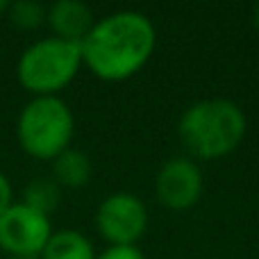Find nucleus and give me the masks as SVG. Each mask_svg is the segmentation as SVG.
Returning a JSON list of instances; mask_svg holds the SVG:
<instances>
[{
  "mask_svg": "<svg viewBox=\"0 0 259 259\" xmlns=\"http://www.w3.org/2000/svg\"><path fill=\"white\" fill-rule=\"evenodd\" d=\"M9 21L21 30H34L46 21V9L39 3L32 0H18V3H9Z\"/></svg>",
  "mask_w": 259,
  "mask_h": 259,
  "instance_id": "obj_12",
  "label": "nucleus"
},
{
  "mask_svg": "<svg viewBox=\"0 0 259 259\" xmlns=\"http://www.w3.org/2000/svg\"><path fill=\"white\" fill-rule=\"evenodd\" d=\"M0 259H3V257H0Z\"/></svg>",
  "mask_w": 259,
  "mask_h": 259,
  "instance_id": "obj_18",
  "label": "nucleus"
},
{
  "mask_svg": "<svg viewBox=\"0 0 259 259\" xmlns=\"http://www.w3.org/2000/svg\"><path fill=\"white\" fill-rule=\"evenodd\" d=\"M91 178V159L82 150L68 148L53 159V180L59 187L82 189Z\"/></svg>",
  "mask_w": 259,
  "mask_h": 259,
  "instance_id": "obj_9",
  "label": "nucleus"
},
{
  "mask_svg": "<svg viewBox=\"0 0 259 259\" xmlns=\"http://www.w3.org/2000/svg\"><path fill=\"white\" fill-rule=\"evenodd\" d=\"M180 139L198 159L225 157L246 137V116L232 100H202L180 118Z\"/></svg>",
  "mask_w": 259,
  "mask_h": 259,
  "instance_id": "obj_2",
  "label": "nucleus"
},
{
  "mask_svg": "<svg viewBox=\"0 0 259 259\" xmlns=\"http://www.w3.org/2000/svg\"><path fill=\"white\" fill-rule=\"evenodd\" d=\"M12 259H41L39 255H25V257H12Z\"/></svg>",
  "mask_w": 259,
  "mask_h": 259,
  "instance_id": "obj_17",
  "label": "nucleus"
},
{
  "mask_svg": "<svg viewBox=\"0 0 259 259\" xmlns=\"http://www.w3.org/2000/svg\"><path fill=\"white\" fill-rule=\"evenodd\" d=\"M50 237V219L23 202H14L0 216V250L12 257L41 255Z\"/></svg>",
  "mask_w": 259,
  "mask_h": 259,
  "instance_id": "obj_5",
  "label": "nucleus"
},
{
  "mask_svg": "<svg viewBox=\"0 0 259 259\" xmlns=\"http://www.w3.org/2000/svg\"><path fill=\"white\" fill-rule=\"evenodd\" d=\"M75 121L68 105L57 96H39L23 107L16 123L21 148L36 159H55L71 148Z\"/></svg>",
  "mask_w": 259,
  "mask_h": 259,
  "instance_id": "obj_4",
  "label": "nucleus"
},
{
  "mask_svg": "<svg viewBox=\"0 0 259 259\" xmlns=\"http://www.w3.org/2000/svg\"><path fill=\"white\" fill-rule=\"evenodd\" d=\"M41 259H96L94 246L84 234L75 230H59L53 232L46 248L41 250Z\"/></svg>",
  "mask_w": 259,
  "mask_h": 259,
  "instance_id": "obj_10",
  "label": "nucleus"
},
{
  "mask_svg": "<svg viewBox=\"0 0 259 259\" xmlns=\"http://www.w3.org/2000/svg\"><path fill=\"white\" fill-rule=\"evenodd\" d=\"M46 21L53 27L55 36L64 41L82 44L91 27L96 25L94 14L80 0H57L46 9Z\"/></svg>",
  "mask_w": 259,
  "mask_h": 259,
  "instance_id": "obj_8",
  "label": "nucleus"
},
{
  "mask_svg": "<svg viewBox=\"0 0 259 259\" xmlns=\"http://www.w3.org/2000/svg\"><path fill=\"white\" fill-rule=\"evenodd\" d=\"M157 198L168 209H189L202 193V173L191 159L175 157L161 166L157 175Z\"/></svg>",
  "mask_w": 259,
  "mask_h": 259,
  "instance_id": "obj_7",
  "label": "nucleus"
},
{
  "mask_svg": "<svg viewBox=\"0 0 259 259\" xmlns=\"http://www.w3.org/2000/svg\"><path fill=\"white\" fill-rule=\"evenodd\" d=\"M7 9H9V3L7 0H0V14H5Z\"/></svg>",
  "mask_w": 259,
  "mask_h": 259,
  "instance_id": "obj_15",
  "label": "nucleus"
},
{
  "mask_svg": "<svg viewBox=\"0 0 259 259\" xmlns=\"http://www.w3.org/2000/svg\"><path fill=\"white\" fill-rule=\"evenodd\" d=\"M59 200H62V187L53 178L32 180L25 187V193H23V205L32 207L44 216H50V211L57 209Z\"/></svg>",
  "mask_w": 259,
  "mask_h": 259,
  "instance_id": "obj_11",
  "label": "nucleus"
},
{
  "mask_svg": "<svg viewBox=\"0 0 259 259\" xmlns=\"http://www.w3.org/2000/svg\"><path fill=\"white\" fill-rule=\"evenodd\" d=\"M157 44L150 18L116 12L98 21L82 41V62L105 82H123L148 64Z\"/></svg>",
  "mask_w": 259,
  "mask_h": 259,
  "instance_id": "obj_1",
  "label": "nucleus"
},
{
  "mask_svg": "<svg viewBox=\"0 0 259 259\" xmlns=\"http://www.w3.org/2000/svg\"><path fill=\"white\" fill-rule=\"evenodd\" d=\"M96 259H146L137 246H112Z\"/></svg>",
  "mask_w": 259,
  "mask_h": 259,
  "instance_id": "obj_13",
  "label": "nucleus"
},
{
  "mask_svg": "<svg viewBox=\"0 0 259 259\" xmlns=\"http://www.w3.org/2000/svg\"><path fill=\"white\" fill-rule=\"evenodd\" d=\"M82 64V44L48 36L25 48L18 59L16 75L21 87L34 98L55 96L71 84Z\"/></svg>",
  "mask_w": 259,
  "mask_h": 259,
  "instance_id": "obj_3",
  "label": "nucleus"
},
{
  "mask_svg": "<svg viewBox=\"0 0 259 259\" xmlns=\"http://www.w3.org/2000/svg\"><path fill=\"white\" fill-rule=\"evenodd\" d=\"M252 21H255V27H257V32H259V5L255 7V18H252Z\"/></svg>",
  "mask_w": 259,
  "mask_h": 259,
  "instance_id": "obj_16",
  "label": "nucleus"
},
{
  "mask_svg": "<svg viewBox=\"0 0 259 259\" xmlns=\"http://www.w3.org/2000/svg\"><path fill=\"white\" fill-rule=\"evenodd\" d=\"M96 225L112 246H134L148 225L146 205L134 193H112L100 202Z\"/></svg>",
  "mask_w": 259,
  "mask_h": 259,
  "instance_id": "obj_6",
  "label": "nucleus"
},
{
  "mask_svg": "<svg viewBox=\"0 0 259 259\" xmlns=\"http://www.w3.org/2000/svg\"><path fill=\"white\" fill-rule=\"evenodd\" d=\"M14 205V191H12V184L9 180L0 173V216Z\"/></svg>",
  "mask_w": 259,
  "mask_h": 259,
  "instance_id": "obj_14",
  "label": "nucleus"
}]
</instances>
